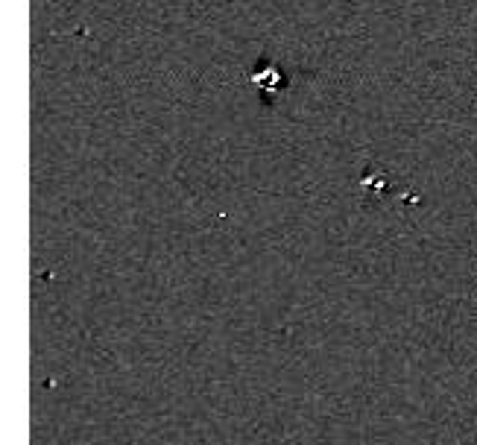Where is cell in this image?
Segmentation results:
<instances>
[{
  "instance_id": "obj_1",
  "label": "cell",
  "mask_w": 477,
  "mask_h": 445,
  "mask_svg": "<svg viewBox=\"0 0 477 445\" xmlns=\"http://www.w3.org/2000/svg\"><path fill=\"white\" fill-rule=\"evenodd\" d=\"M252 82L264 91V94H279V91L284 88V76L279 73V68H267L264 73H255Z\"/></svg>"
}]
</instances>
